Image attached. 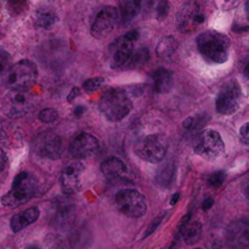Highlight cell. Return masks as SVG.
<instances>
[{
    "label": "cell",
    "mask_w": 249,
    "mask_h": 249,
    "mask_svg": "<svg viewBox=\"0 0 249 249\" xmlns=\"http://www.w3.org/2000/svg\"><path fill=\"white\" fill-rule=\"evenodd\" d=\"M101 172L108 181H119L128 175V167L123 160L117 157H111L101 165Z\"/></svg>",
    "instance_id": "18"
},
{
    "label": "cell",
    "mask_w": 249,
    "mask_h": 249,
    "mask_svg": "<svg viewBox=\"0 0 249 249\" xmlns=\"http://www.w3.org/2000/svg\"><path fill=\"white\" fill-rule=\"evenodd\" d=\"M11 56L5 50H0V84L5 82L6 75L11 68Z\"/></svg>",
    "instance_id": "28"
},
{
    "label": "cell",
    "mask_w": 249,
    "mask_h": 249,
    "mask_svg": "<svg viewBox=\"0 0 249 249\" xmlns=\"http://www.w3.org/2000/svg\"><path fill=\"white\" fill-rule=\"evenodd\" d=\"M230 39L216 31H206L197 38V48L201 55L212 63L220 65L228 61Z\"/></svg>",
    "instance_id": "1"
},
{
    "label": "cell",
    "mask_w": 249,
    "mask_h": 249,
    "mask_svg": "<svg viewBox=\"0 0 249 249\" xmlns=\"http://www.w3.org/2000/svg\"><path fill=\"white\" fill-rule=\"evenodd\" d=\"M139 32L136 29L128 32L119 36L108 48V62L114 70H122L125 67L129 57L134 51V44L138 40Z\"/></svg>",
    "instance_id": "5"
},
{
    "label": "cell",
    "mask_w": 249,
    "mask_h": 249,
    "mask_svg": "<svg viewBox=\"0 0 249 249\" xmlns=\"http://www.w3.org/2000/svg\"><path fill=\"white\" fill-rule=\"evenodd\" d=\"M83 172H84V167L78 160H73L66 165L61 174V187L66 196H72L80 191V187H82L80 177Z\"/></svg>",
    "instance_id": "14"
},
{
    "label": "cell",
    "mask_w": 249,
    "mask_h": 249,
    "mask_svg": "<svg viewBox=\"0 0 249 249\" xmlns=\"http://www.w3.org/2000/svg\"><path fill=\"white\" fill-rule=\"evenodd\" d=\"M39 215H40V212L36 207L28 208L26 211L21 212V213L16 214V215L12 216L11 221H10L11 230L14 232H19L21 230H23V229L28 228L33 223H36L39 219Z\"/></svg>",
    "instance_id": "19"
},
{
    "label": "cell",
    "mask_w": 249,
    "mask_h": 249,
    "mask_svg": "<svg viewBox=\"0 0 249 249\" xmlns=\"http://www.w3.org/2000/svg\"><path fill=\"white\" fill-rule=\"evenodd\" d=\"M85 112V107L84 106H75L74 107V111H73V114H74L75 117H82L83 114H84Z\"/></svg>",
    "instance_id": "39"
},
{
    "label": "cell",
    "mask_w": 249,
    "mask_h": 249,
    "mask_svg": "<svg viewBox=\"0 0 249 249\" xmlns=\"http://www.w3.org/2000/svg\"><path fill=\"white\" fill-rule=\"evenodd\" d=\"M240 136L241 139H242L243 143L248 145L249 142V124L248 123L243 124L242 128L240 129Z\"/></svg>",
    "instance_id": "35"
},
{
    "label": "cell",
    "mask_w": 249,
    "mask_h": 249,
    "mask_svg": "<svg viewBox=\"0 0 249 249\" xmlns=\"http://www.w3.org/2000/svg\"><path fill=\"white\" fill-rule=\"evenodd\" d=\"M53 207H55V212H53L55 223L60 226H65L66 224L70 223L73 216V212H74V207L71 203L70 199L60 197L56 199Z\"/></svg>",
    "instance_id": "20"
},
{
    "label": "cell",
    "mask_w": 249,
    "mask_h": 249,
    "mask_svg": "<svg viewBox=\"0 0 249 249\" xmlns=\"http://www.w3.org/2000/svg\"><path fill=\"white\" fill-rule=\"evenodd\" d=\"M119 21V12L116 7L106 6L97 14L91 26V36L96 39H104L114 31Z\"/></svg>",
    "instance_id": "13"
},
{
    "label": "cell",
    "mask_w": 249,
    "mask_h": 249,
    "mask_svg": "<svg viewBox=\"0 0 249 249\" xmlns=\"http://www.w3.org/2000/svg\"><path fill=\"white\" fill-rule=\"evenodd\" d=\"M34 150L40 157L57 160L62 152V140L53 131H44L34 140Z\"/></svg>",
    "instance_id": "12"
},
{
    "label": "cell",
    "mask_w": 249,
    "mask_h": 249,
    "mask_svg": "<svg viewBox=\"0 0 249 249\" xmlns=\"http://www.w3.org/2000/svg\"><path fill=\"white\" fill-rule=\"evenodd\" d=\"M195 249H201V248H195Z\"/></svg>",
    "instance_id": "42"
},
{
    "label": "cell",
    "mask_w": 249,
    "mask_h": 249,
    "mask_svg": "<svg viewBox=\"0 0 249 249\" xmlns=\"http://www.w3.org/2000/svg\"><path fill=\"white\" fill-rule=\"evenodd\" d=\"M209 121V117L206 113L203 114H196V116H191L186 118L182 123L185 130L187 131H198L199 129L203 128Z\"/></svg>",
    "instance_id": "26"
},
{
    "label": "cell",
    "mask_w": 249,
    "mask_h": 249,
    "mask_svg": "<svg viewBox=\"0 0 249 249\" xmlns=\"http://www.w3.org/2000/svg\"><path fill=\"white\" fill-rule=\"evenodd\" d=\"M105 83V78L104 77H95V78H90V79L85 80L84 84H83V88L87 92H94L96 90H99L100 88L104 85Z\"/></svg>",
    "instance_id": "29"
},
{
    "label": "cell",
    "mask_w": 249,
    "mask_h": 249,
    "mask_svg": "<svg viewBox=\"0 0 249 249\" xmlns=\"http://www.w3.org/2000/svg\"><path fill=\"white\" fill-rule=\"evenodd\" d=\"M100 142L94 135L88 133L78 134L70 145V152L77 160H85L99 151Z\"/></svg>",
    "instance_id": "15"
},
{
    "label": "cell",
    "mask_w": 249,
    "mask_h": 249,
    "mask_svg": "<svg viewBox=\"0 0 249 249\" xmlns=\"http://www.w3.org/2000/svg\"><path fill=\"white\" fill-rule=\"evenodd\" d=\"M36 190V179L28 172H21L15 177L10 191L1 198L6 207H18L27 203L34 196Z\"/></svg>",
    "instance_id": "3"
},
{
    "label": "cell",
    "mask_w": 249,
    "mask_h": 249,
    "mask_svg": "<svg viewBox=\"0 0 249 249\" xmlns=\"http://www.w3.org/2000/svg\"><path fill=\"white\" fill-rule=\"evenodd\" d=\"M168 151V140L162 134H153L140 141L136 146V155L148 163H160Z\"/></svg>",
    "instance_id": "8"
},
{
    "label": "cell",
    "mask_w": 249,
    "mask_h": 249,
    "mask_svg": "<svg viewBox=\"0 0 249 249\" xmlns=\"http://www.w3.org/2000/svg\"><path fill=\"white\" fill-rule=\"evenodd\" d=\"M175 168L174 164L170 162H168L167 164L163 165L162 169H160V172L157 173V177H156V181L160 186H169L173 181V177H174Z\"/></svg>",
    "instance_id": "27"
},
{
    "label": "cell",
    "mask_w": 249,
    "mask_h": 249,
    "mask_svg": "<svg viewBox=\"0 0 249 249\" xmlns=\"http://www.w3.org/2000/svg\"><path fill=\"white\" fill-rule=\"evenodd\" d=\"M57 19V14L50 7H40L36 12V24L40 28H51Z\"/></svg>",
    "instance_id": "22"
},
{
    "label": "cell",
    "mask_w": 249,
    "mask_h": 249,
    "mask_svg": "<svg viewBox=\"0 0 249 249\" xmlns=\"http://www.w3.org/2000/svg\"><path fill=\"white\" fill-rule=\"evenodd\" d=\"M242 101V89L236 80L225 83L216 96V111L224 116H231L238 111Z\"/></svg>",
    "instance_id": "9"
},
{
    "label": "cell",
    "mask_w": 249,
    "mask_h": 249,
    "mask_svg": "<svg viewBox=\"0 0 249 249\" xmlns=\"http://www.w3.org/2000/svg\"><path fill=\"white\" fill-rule=\"evenodd\" d=\"M213 206H214V199L212 198V197H207V198L203 201V203H202V209H203V211H209Z\"/></svg>",
    "instance_id": "37"
},
{
    "label": "cell",
    "mask_w": 249,
    "mask_h": 249,
    "mask_svg": "<svg viewBox=\"0 0 249 249\" xmlns=\"http://www.w3.org/2000/svg\"><path fill=\"white\" fill-rule=\"evenodd\" d=\"M155 0H125L122 5L121 19L123 24H129L133 22L143 10L150 9Z\"/></svg>",
    "instance_id": "17"
},
{
    "label": "cell",
    "mask_w": 249,
    "mask_h": 249,
    "mask_svg": "<svg viewBox=\"0 0 249 249\" xmlns=\"http://www.w3.org/2000/svg\"><path fill=\"white\" fill-rule=\"evenodd\" d=\"M116 204L119 212L129 218H140L147 211L146 198L138 190H122L116 195Z\"/></svg>",
    "instance_id": "7"
},
{
    "label": "cell",
    "mask_w": 249,
    "mask_h": 249,
    "mask_svg": "<svg viewBox=\"0 0 249 249\" xmlns=\"http://www.w3.org/2000/svg\"><path fill=\"white\" fill-rule=\"evenodd\" d=\"M179 199H180V194L179 192H177V194L173 195L172 198H170V204H172V206H174V204L178 203V201H179Z\"/></svg>",
    "instance_id": "40"
},
{
    "label": "cell",
    "mask_w": 249,
    "mask_h": 249,
    "mask_svg": "<svg viewBox=\"0 0 249 249\" xmlns=\"http://www.w3.org/2000/svg\"><path fill=\"white\" fill-rule=\"evenodd\" d=\"M6 163H7L6 155L4 153V151L0 150V172H2V170L5 169V167H6Z\"/></svg>",
    "instance_id": "38"
},
{
    "label": "cell",
    "mask_w": 249,
    "mask_h": 249,
    "mask_svg": "<svg viewBox=\"0 0 249 249\" xmlns=\"http://www.w3.org/2000/svg\"><path fill=\"white\" fill-rule=\"evenodd\" d=\"M36 66L29 60H21L11 66L4 83L10 89H29L36 84Z\"/></svg>",
    "instance_id": "6"
},
{
    "label": "cell",
    "mask_w": 249,
    "mask_h": 249,
    "mask_svg": "<svg viewBox=\"0 0 249 249\" xmlns=\"http://www.w3.org/2000/svg\"><path fill=\"white\" fill-rule=\"evenodd\" d=\"M27 249H40V247H38V246H36V245H32V246H29V247H27Z\"/></svg>",
    "instance_id": "41"
},
{
    "label": "cell",
    "mask_w": 249,
    "mask_h": 249,
    "mask_svg": "<svg viewBox=\"0 0 249 249\" xmlns=\"http://www.w3.org/2000/svg\"><path fill=\"white\" fill-rule=\"evenodd\" d=\"M148 58H150V51H148L147 48H140L138 50L134 49L133 53L131 56L129 57L128 62H126L125 67L124 68H128V70H135V68H140L143 67V66L147 63Z\"/></svg>",
    "instance_id": "24"
},
{
    "label": "cell",
    "mask_w": 249,
    "mask_h": 249,
    "mask_svg": "<svg viewBox=\"0 0 249 249\" xmlns=\"http://www.w3.org/2000/svg\"><path fill=\"white\" fill-rule=\"evenodd\" d=\"M182 238H184L186 245H195L201 240L202 236V224L198 221L189 223L181 230Z\"/></svg>",
    "instance_id": "25"
},
{
    "label": "cell",
    "mask_w": 249,
    "mask_h": 249,
    "mask_svg": "<svg viewBox=\"0 0 249 249\" xmlns=\"http://www.w3.org/2000/svg\"><path fill=\"white\" fill-rule=\"evenodd\" d=\"M178 46H179V43H178L177 39L172 36H168L158 43L157 48H156V53H157L158 57L168 58L174 55Z\"/></svg>",
    "instance_id": "23"
},
{
    "label": "cell",
    "mask_w": 249,
    "mask_h": 249,
    "mask_svg": "<svg viewBox=\"0 0 249 249\" xmlns=\"http://www.w3.org/2000/svg\"><path fill=\"white\" fill-rule=\"evenodd\" d=\"M226 243L231 249H247L249 243V223L247 219L233 221L226 230Z\"/></svg>",
    "instance_id": "16"
},
{
    "label": "cell",
    "mask_w": 249,
    "mask_h": 249,
    "mask_svg": "<svg viewBox=\"0 0 249 249\" xmlns=\"http://www.w3.org/2000/svg\"><path fill=\"white\" fill-rule=\"evenodd\" d=\"M36 106V96L28 89H11L2 99L1 109L9 118L28 114Z\"/></svg>",
    "instance_id": "4"
},
{
    "label": "cell",
    "mask_w": 249,
    "mask_h": 249,
    "mask_svg": "<svg viewBox=\"0 0 249 249\" xmlns=\"http://www.w3.org/2000/svg\"><path fill=\"white\" fill-rule=\"evenodd\" d=\"M169 1L168 0H160L157 4V9H156V12H157L158 19H164L165 17L169 14Z\"/></svg>",
    "instance_id": "33"
},
{
    "label": "cell",
    "mask_w": 249,
    "mask_h": 249,
    "mask_svg": "<svg viewBox=\"0 0 249 249\" xmlns=\"http://www.w3.org/2000/svg\"><path fill=\"white\" fill-rule=\"evenodd\" d=\"M28 0H7V7L12 15H19L27 9Z\"/></svg>",
    "instance_id": "30"
},
{
    "label": "cell",
    "mask_w": 249,
    "mask_h": 249,
    "mask_svg": "<svg viewBox=\"0 0 249 249\" xmlns=\"http://www.w3.org/2000/svg\"><path fill=\"white\" fill-rule=\"evenodd\" d=\"M204 19H206V15L202 7L199 6L198 2L191 0V1H187L178 14V29L182 33H191L203 23Z\"/></svg>",
    "instance_id": "11"
},
{
    "label": "cell",
    "mask_w": 249,
    "mask_h": 249,
    "mask_svg": "<svg viewBox=\"0 0 249 249\" xmlns=\"http://www.w3.org/2000/svg\"><path fill=\"white\" fill-rule=\"evenodd\" d=\"M79 94H80L79 88H73V89L71 90L70 94H68L67 101H68V102H73V101H74V99H77L78 95H79Z\"/></svg>",
    "instance_id": "36"
},
{
    "label": "cell",
    "mask_w": 249,
    "mask_h": 249,
    "mask_svg": "<svg viewBox=\"0 0 249 249\" xmlns=\"http://www.w3.org/2000/svg\"><path fill=\"white\" fill-rule=\"evenodd\" d=\"M164 215H165L164 213L160 214V215H158L157 218H156L155 220H153L152 223H151L150 225H148V228H147V230H146V232H145V235H143V237H145V238L148 237V236L152 235V233L155 232L156 230H157V228L160 225V223H162V221H163V218H164Z\"/></svg>",
    "instance_id": "34"
},
{
    "label": "cell",
    "mask_w": 249,
    "mask_h": 249,
    "mask_svg": "<svg viewBox=\"0 0 249 249\" xmlns=\"http://www.w3.org/2000/svg\"><path fill=\"white\" fill-rule=\"evenodd\" d=\"M226 174L223 170H219V172L213 173V174L209 175L208 178V185L212 187H219L220 185H223V182L225 181Z\"/></svg>",
    "instance_id": "32"
},
{
    "label": "cell",
    "mask_w": 249,
    "mask_h": 249,
    "mask_svg": "<svg viewBox=\"0 0 249 249\" xmlns=\"http://www.w3.org/2000/svg\"><path fill=\"white\" fill-rule=\"evenodd\" d=\"M100 111L108 121L119 122L125 118L133 108L128 92L122 88L107 90L100 99Z\"/></svg>",
    "instance_id": "2"
},
{
    "label": "cell",
    "mask_w": 249,
    "mask_h": 249,
    "mask_svg": "<svg viewBox=\"0 0 249 249\" xmlns=\"http://www.w3.org/2000/svg\"><path fill=\"white\" fill-rule=\"evenodd\" d=\"M58 112L53 108H45L39 112V119L43 123H53L57 121Z\"/></svg>",
    "instance_id": "31"
},
{
    "label": "cell",
    "mask_w": 249,
    "mask_h": 249,
    "mask_svg": "<svg viewBox=\"0 0 249 249\" xmlns=\"http://www.w3.org/2000/svg\"><path fill=\"white\" fill-rule=\"evenodd\" d=\"M153 89L157 94H167L173 88V74L165 68H158L152 73Z\"/></svg>",
    "instance_id": "21"
},
{
    "label": "cell",
    "mask_w": 249,
    "mask_h": 249,
    "mask_svg": "<svg viewBox=\"0 0 249 249\" xmlns=\"http://www.w3.org/2000/svg\"><path fill=\"white\" fill-rule=\"evenodd\" d=\"M195 152L206 160H216L225 152V143L220 134L215 130H206L197 138Z\"/></svg>",
    "instance_id": "10"
}]
</instances>
